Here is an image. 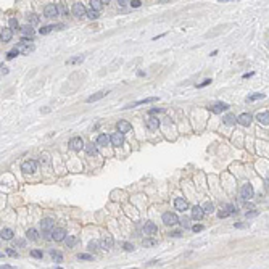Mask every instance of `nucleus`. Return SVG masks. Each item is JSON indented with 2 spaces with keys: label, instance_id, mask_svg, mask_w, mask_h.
Returning <instances> with one entry per match:
<instances>
[{
  "label": "nucleus",
  "instance_id": "f257e3e1",
  "mask_svg": "<svg viewBox=\"0 0 269 269\" xmlns=\"http://www.w3.org/2000/svg\"><path fill=\"white\" fill-rule=\"evenodd\" d=\"M15 50H16L18 53H24V55H27V53H31V52H34V45L31 43L27 39H21V42L18 43L16 47H15Z\"/></svg>",
  "mask_w": 269,
  "mask_h": 269
},
{
  "label": "nucleus",
  "instance_id": "f03ea898",
  "mask_svg": "<svg viewBox=\"0 0 269 269\" xmlns=\"http://www.w3.org/2000/svg\"><path fill=\"white\" fill-rule=\"evenodd\" d=\"M41 227H42V232H45V234H52L53 229H55V221L52 217H43L41 221Z\"/></svg>",
  "mask_w": 269,
  "mask_h": 269
},
{
  "label": "nucleus",
  "instance_id": "7ed1b4c3",
  "mask_svg": "<svg viewBox=\"0 0 269 269\" xmlns=\"http://www.w3.org/2000/svg\"><path fill=\"white\" fill-rule=\"evenodd\" d=\"M21 171L26 172V174H32V172L37 171V163H35L34 160H26V161H23Z\"/></svg>",
  "mask_w": 269,
  "mask_h": 269
},
{
  "label": "nucleus",
  "instance_id": "20e7f679",
  "mask_svg": "<svg viewBox=\"0 0 269 269\" xmlns=\"http://www.w3.org/2000/svg\"><path fill=\"white\" fill-rule=\"evenodd\" d=\"M253 195H255V190H253L251 184L242 185V189H240V198L242 200H250Z\"/></svg>",
  "mask_w": 269,
  "mask_h": 269
},
{
  "label": "nucleus",
  "instance_id": "39448f33",
  "mask_svg": "<svg viewBox=\"0 0 269 269\" xmlns=\"http://www.w3.org/2000/svg\"><path fill=\"white\" fill-rule=\"evenodd\" d=\"M163 223L166 224V226H176L177 223H179V217H177L176 213H164L163 214Z\"/></svg>",
  "mask_w": 269,
  "mask_h": 269
},
{
  "label": "nucleus",
  "instance_id": "423d86ee",
  "mask_svg": "<svg viewBox=\"0 0 269 269\" xmlns=\"http://www.w3.org/2000/svg\"><path fill=\"white\" fill-rule=\"evenodd\" d=\"M58 11H60V8L55 3H49L43 8V15H45V18H55V16H58Z\"/></svg>",
  "mask_w": 269,
  "mask_h": 269
},
{
  "label": "nucleus",
  "instance_id": "0eeeda50",
  "mask_svg": "<svg viewBox=\"0 0 269 269\" xmlns=\"http://www.w3.org/2000/svg\"><path fill=\"white\" fill-rule=\"evenodd\" d=\"M50 239L55 240V242H61V240L66 239V231H65V229H61V227L53 229V232L50 234Z\"/></svg>",
  "mask_w": 269,
  "mask_h": 269
},
{
  "label": "nucleus",
  "instance_id": "6e6552de",
  "mask_svg": "<svg viewBox=\"0 0 269 269\" xmlns=\"http://www.w3.org/2000/svg\"><path fill=\"white\" fill-rule=\"evenodd\" d=\"M73 15H74L76 18H82V16H85V15H87L85 7L82 5L81 2H76V3L73 5Z\"/></svg>",
  "mask_w": 269,
  "mask_h": 269
},
{
  "label": "nucleus",
  "instance_id": "1a4fd4ad",
  "mask_svg": "<svg viewBox=\"0 0 269 269\" xmlns=\"http://www.w3.org/2000/svg\"><path fill=\"white\" fill-rule=\"evenodd\" d=\"M69 148H71V150H76V152H79V150H82V148H85L84 140H82L81 137H73V139L69 140Z\"/></svg>",
  "mask_w": 269,
  "mask_h": 269
},
{
  "label": "nucleus",
  "instance_id": "9d476101",
  "mask_svg": "<svg viewBox=\"0 0 269 269\" xmlns=\"http://www.w3.org/2000/svg\"><path fill=\"white\" fill-rule=\"evenodd\" d=\"M113 237H110V235H106V237H103V239L100 240V248L102 250H105V251H110L113 248Z\"/></svg>",
  "mask_w": 269,
  "mask_h": 269
},
{
  "label": "nucleus",
  "instance_id": "9b49d317",
  "mask_svg": "<svg viewBox=\"0 0 269 269\" xmlns=\"http://www.w3.org/2000/svg\"><path fill=\"white\" fill-rule=\"evenodd\" d=\"M11 37H13V31L10 29V27H2V31H0V39H2L3 43L10 42Z\"/></svg>",
  "mask_w": 269,
  "mask_h": 269
},
{
  "label": "nucleus",
  "instance_id": "f8f14e48",
  "mask_svg": "<svg viewBox=\"0 0 269 269\" xmlns=\"http://www.w3.org/2000/svg\"><path fill=\"white\" fill-rule=\"evenodd\" d=\"M234 213H237V209H235L234 205H226L223 211H219V213H217V216H219V217H227V216L234 214Z\"/></svg>",
  "mask_w": 269,
  "mask_h": 269
},
{
  "label": "nucleus",
  "instance_id": "ddd939ff",
  "mask_svg": "<svg viewBox=\"0 0 269 269\" xmlns=\"http://www.w3.org/2000/svg\"><path fill=\"white\" fill-rule=\"evenodd\" d=\"M145 126H147V129H150V130H156L158 127H160V119H158V118L150 116L148 119L145 121Z\"/></svg>",
  "mask_w": 269,
  "mask_h": 269
},
{
  "label": "nucleus",
  "instance_id": "4468645a",
  "mask_svg": "<svg viewBox=\"0 0 269 269\" xmlns=\"http://www.w3.org/2000/svg\"><path fill=\"white\" fill-rule=\"evenodd\" d=\"M111 144L114 145V147H121V145L124 144V134L114 132L113 136H111Z\"/></svg>",
  "mask_w": 269,
  "mask_h": 269
},
{
  "label": "nucleus",
  "instance_id": "2eb2a0df",
  "mask_svg": "<svg viewBox=\"0 0 269 269\" xmlns=\"http://www.w3.org/2000/svg\"><path fill=\"white\" fill-rule=\"evenodd\" d=\"M251 114L250 113H242L240 114L239 118H237V122H239V124H242V126H250L251 124Z\"/></svg>",
  "mask_w": 269,
  "mask_h": 269
},
{
  "label": "nucleus",
  "instance_id": "dca6fc26",
  "mask_svg": "<svg viewBox=\"0 0 269 269\" xmlns=\"http://www.w3.org/2000/svg\"><path fill=\"white\" fill-rule=\"evenodd\" d=\"M174 206H176V209H179V211H185V209H189V201L184 200V198H176L174 200Z\"/></svg>",
  "mask_w": 269,
  "mask_h": 269
},
{
  "label": "nucleus",
  "instance_id": "f3484780",
  "mask_svg": "<svg viewBox=\"0 0 269 269\" xmlns=\"http://www.w3.org/2000/svg\"><path fill=\"white\" fill-rule=\"evenodd\" d=\"M106 94H110L108 90H100V92H97V94H94V95H90L89 98H87V103H94V102H98V100H102L103 97H106Z\"/></svg>",
  "mask_w": 269,
  "mask_h": 269
},
{
  "label": "nucleus",
  "instance_id": "a211bd4d",
  "mask_svg": "<svg viewBox=\"0 0 269 269\" xmlns=\"http://www.w3.org/2000/svg\"><path fill=\"white\" fill-rule=\"evenodd\" d=\"M132 129V126H130V122L129 121H119L118 122V132H121V134H126V132H129V130Z\"/></svg>",
  "mask_w": 269,
  "mask_h": 269
},
{
  "label": "nucleus",
  "instance_id": "6ab92c4d",
  "mask_svg": "<svg viewBox=\"0 0 269 269\" xmlns=\"http://www.w3.org/2000/svg\"><path fill=\"white\" fill-rule=\"evenodd\" d=\"M156 231H158V227L155 223H145V226H144L145 235H153V234H156Z\"/></svg>",
  "mask_w": 269,
  "mask_h": 269
},
{
  "label": "nucleus",
  "instance_id": "aec40b11",
  "mask_svg": "<svg viewBox=\"0 0 269 269\" xmlns=\"http://www.w3.org/2000/svg\"><path fill=\"white\" fill-rule=\"evenodd\" d=\"M227 108H229V105H227V103H216V105L209 106V110H211L213 113H216V114H219V113L226 111Z\"/></svg>",
  "mask_w": 269,
  "mask_h": 269
},
{
  "label": "nucleus",
  "instance_id": "412c9836",
  "mask_svg": "<svg viewBox=\"0 0 269 269\" xmlns=\"http://www.w3.org/2000/svg\"><path fill=\"white\" fill-rule=\"evenodd\" d=\"M110 142H111V137L106 136V134H100L98 139H97V145H100V147H106Z\"/></svg>",
  "mask_w": 269,
  "mask_h": 269
},
{
  "label": "nucleus",
  "instance_id": "4be33fe9",
  "mask_svg": "<svg viewBox=\"0 0 269 269\" xmlns=\"http://www.w3.org/2000/svg\"><path fill=\"white\" fill-rule=\"evenodd\" d=\"M256 119H258V122H259V124H264V126H268V124H269V111L258 113V114H256Z\"/></svg>",
  "mask_w": 269,
  "mask_h": 269
},
{
  "label": "nucleus",
  "instance_id": "5701e85b",
  "mask_svg": "<svg viewBox=\"0 0 269 269\" xmlns=\"http://www.w3.org/2000/svg\"><path fill=\"white\" fill-rule=\"evenodd\" d=\"M21 34H23V39H34V35H35V32H34V29L31 26H27V27H23L21 29Z\"/></svg>",
  "mask_w": 269,
  "mask_h": 269
},
{
  "label": "nucleus",
  "instance_id": "b1692460",
  "mask_svg": "<svg viewBox=\"0 0 269 269\" xmlns=\"http://www.w3.org/2000/svg\"><path fill=\"white\" fill-rule=\"evenodd\" d=\"M203 214H205V211H203V208H201V206H193L192 208V217H193V219L200 221L201 217H203Z\"/></svg>",
  "mask_w": 269,
  "mask_h": 269
},
{
  "label": "nucleus",
  "instance_id": "393cba45",
  "mask_svg": "<svg viewBox=\"0 0 269 269\" xmlns=\"http://www.w3.org/2000/svg\"><path fill=\"white\" fill-rule=\"evenodd\" d=\"M84 55H77V57H73V58H68V60H66V65H77V63H82L84 61Z\"/></svg>",
  "mask_w": 269,
  "mask_h": 269
},
{
  "label": "nucleus",
  "instance_id": "a878e982",
  "mask_svg": "<svg viewBox=\"0 0 269 269\" xmlns=\"http://www.w3.org/2000/svg\"><path fill=\"white\" fill-rule=\"evenodd\" d=\"M156 100H158L156 97H148V98H144V100H139V102H134V103H130L129 108H130V106H137V105H144V103H153V102H156Z\"/></svg>",
  "mask_w": 269,
  "mask_h": 269
},
{
  "label": "nucleus",
  "instance_id": "bb28decb",
  "mask_svg": "<svg viewBox=\"0 0 269 269\" xmlns=\"http://www.w3.org/2000/svg\"><path fill=\"white\" fill-rule=\"evenodd\" d=\"M0 235H2V239H3V240H11L15 234H13V231H11V229H8V227H3V229H2V234H0Z\"/></svg>",
  "mask_w": 269,
  "mask_h": 269
},
{
  "label": "nucleus",
  "instance_id": "cd10ccee",
  "mask_svg": "<svg viewBox=\"0 0 269 269\" xmlns=\"http://www.w3.org/2000/svg\"><path fill=\"white\" fill-rule=\"evenodd\" d=\"M26 237H27L29 240H34V242H37V240H39V232L35 231V229H27Z\"/></svg>",
  "mask_w": 269,
  "mask_h": 269
},
{
  "label": "nucleus",
  "instance_id": "c85d7f7f",
  "mask_svg": "<svg viewBox=\"0 0 269 269\" xmlns=\"http://www.w3.org/2000/svg\"><path fill=\"white\" fill-rule=\"evenodd\" d=\"M76 243H77V237L76 235H68L66 237V245H68V248L74 247Z\"/></svg>",
  "mask_w": 269,
  "mask_h": 269
},
{
  "label": "nucleus",
  "instance_id": "c756f323",
  "mask_svg": "<svg viewBox=\"0 0 269 269\" xmlns=\"http://www.w3.org/2000/svg\"><path fill=\"white\" fill-rule=\"evenodd\" d=\"M103 3H108V2H102V0H92V2H90V5H92V10L98 11V10L102 8V5H103Z\"/></svg>",
  "mask_w": 269,
  "mask_h": 269
},
{
  "label": "nucleus",
  "instance_id": "7c9ffc66",
  "mask_svg": "<svg viewBox=\"0 0 269 269\" xmlns=\"http://www.w3.org/2000/svg\"><path fill=\"white\" fill-rule=\"evenodd\" d=\"M26 21H27V24H29V26H35L39 23V18L35 16V15H29V16L26 18Z\"/></svg>",
  "mask_w": 269,
  "mask_h": 269
},
{
  "label": "nucleus",
  "instance_id": "2f4dec72",
  "mask_svg": "<svg viewBox=\"0 0 269 269\" xmlns=\"http://www.w3.org/2000/svg\"><path fill=\"white\" fill-rule=\"evenodd\" d=\"M8 24H10V29H11V31L19 29V23H18V19H16V18H10ZM19 31H21V29H19Z\"/></svg>",
  "mask_w": 269,
  "mask_h": 269
},
{
  "label": "nucleus",
  "instance_id": "473e14b6",
  "mask_svg": "<svg viewBox=\"0 0 269 269\" xmlns=\"http://www.w3.org/2000/svg\"><path fill=\"white\" fill-rule=\"evenodd\" d=\"M261 98H264V94H253V95L247 97V102H256V100H261Z\"/></svg>",
  "mask_w": 269,
  "mask_h": 269
},
{
  "label": "nucleus",
  "instance_id": "72a5a7b5",
  "mask_svg": "<svg viewBox=\"0 0 269 269\" xmlns=\"http://www.w3.org/2000/svg\"><path fill=\"white\" fill-rule=\"evenodd\" d=\"M85 152L89 153V155H97V147L94 144H89V145H85Z\"/></svg>",
  "mask_w": 269,
  "mask_h": 269
},
{
  "label": "nucleus",
  "instance_id": "f704fd0d",
  "mask_svg": "<svg viewBox=\"0 0 269 269\" xmlns=\"http://www.w3.org/2000/svg\"><path fill=\"white\" fill-rule=\"evenodd\" d=\"M235 116H232V114H226L224 116V122H226L227 126H232V124H235Z\"/></svg>",
  "mask_w": 269,
  "mask_h": 269
},
{
  "label": "nucleus",
  "instance_id": "c9c22d12",
  "mask_svg": "<svg viewBox=\"0 0 269 269\" xmlns=\"http://www.w3.org/2000/svg\"><path fill=\"white\" fill-rule=\"evenodd\" d=\"M50 256H52L53 261H57V263H60V261L63 259V255L60 251H50Z\"/></svg>",
  "mask_w": 269,
  "mask_h": 269
},
{
  "label": "nucleus",
  "instance_id": "e433bc0d",
  "mask_svg": "<svg viewBox=\"0 0 269 269\" xmlns=\"http://www.w3.org/2000/svg\"><path fill=\"white\" fill-rule=\"evenodd\" d=\"M203 211H205V213H209V214H211V213L214 211V206H213V203L206 201V203L203 205Z\"/></svg>",
  "mask_w": 269,
  "mask_h": 269
},
{
  "label": "nucleus",
  "instance_id": "4c0bfd02",
  "mask_svg": "<svg viewBox=\"0 0 269 269\" xmlns=\"http://www.w3.org/2000/svg\"><path fill=\"white\" fill-rule=\"evenodd\" d=\"M55 29V26H43L41 31H39V32H41L42 35H45V34H49V32H52V31Z\"/></svg>",
  "mask_w": 269,
  "mask_h": 269
},
{
  "label": "nucleus",
  "instance_id": "58836bf2",
  "mask_svg": "<svg viewBox=\"0 0 269 269\" xmlns=\"http://www.w3.org/2000/svg\"><path fill=\"white\" fill-rule=\"evenodd\" d=\"M87 16H89L90 19H97V18H98V11L90 10V11H87Z\"/></svg>",
  "mask_w": 269,
  "mask_h": 269
},
{
  "label": "nucleus",
  "instance_id": "ea45409f",
  "mask_svg": "<svg viewBox=\"0 0 269 269\" xmlns=\"http://www.w3.org/2000/svg\"><path fill=\"white\" fill-rule=\"evenodd\" d=\"M77 259H85V261H90V259H92V256H90V255H87V253H79V255H77Z\"/></svg>",
  "mask_w": 269,
  "mask_h": 269
},
{
  "label": "nucleus",
  "instance_id": "a19ab883",
  "mask_svg": "<svg viewBox=\"0 0 269 269\" xmlns=\"http://www.w3.org/2000/svg\"><path fill=\"white\" fill-rule=\"evenodd\" d=\"M41 163H43V164H49L50 163V158H49L47 153H43V155L41 156Z\"/></svg>",
  "mask_w": 269,
  "mask_h": 269
},
{
  "label": "nucleus",
  "instance_id": "79ce46f5",
  "mask_svg": "<svg viewBox=\"0 0 269 269\" xmlns=\"http://www.w3.org/2000/svg\"><path fill=\"white\" fill-rule=\"evenodd\" d=\"M31 256H34V258H42V251L41 250H32L31 251Z\"/></svg>",
  "mask_w": 269,
  "mask_h": 269
},
{
  "label": "nucleus",
  "instance_id": "37998d69",
  "mask_svg": "<svg viewBox=\"0 0 269 269\" xmlns=\"http://www.w3.org/2000/svg\"><path fill=\"white\" fill-rule=\"evenodd\" d=\"M208 84H211V79H205V81L201 82V84H198L197 87H198V89H201V87H205V85H208Z\"/></svg>",
  "mask_w": 269,
  "mask_h": 269
},
{
  "label": "nucleus",
  "instance_id": "c03bdc74",
  "mask_svg": "<svg viewBox=\"0 0 269 269\" xmlns=\"http://www.w3.org/2000/svg\"><path fill=\"white\" fill-rule=\"evenodd\" d=\"M140 0H132V2H130V7H134V8H139L140 7Z\"/></svg>",
  "mask_w": 269,
  "mask_h": 269
},
{
  "label": "nucleus",
  "instance_id": "a18cd8bd",
  "mask_svg": "<svg viewBox=\"0 0 269 269\" xmlns=\"http://www.w3.org/2000/svg\"><path fill=\"white\" fill-rule=\"evenodd\" d=\"M16 55H18V52L13 49V50H11V52H8V53H7V57H8L10 60H11V58H15V57H16Z\"/></svg>",
  "mask_w": 269,
  "mask_h": 269
},
{
  "label": "nucleus",
  "instance_id": "49530a36",
  "mask_svg": "<svg viewBox=\"0 0 269 269\" xmlns=\"http://www.w3.org/2000/svg\"><path fill=\"white\" fill-rule=\"evenodd\" d=\"M89 250H97V242H95V240L89 242Z\"/></svg>",
  "mask_w": 269,
  "mask_h": 269
},
{
  "label": "nucleus",
  "instance_id": "de8ad7c7",
  "mask_svg": "<svg viewBox=\"0 0 269 269\" xmlns=\"http://www.w3.org/2000/svg\"><path fill=\"white\" fill-rule=\"evenodd\" d=\"M142 243H144L145 247H150V245H155L156 242H155V240H144V242H142Z\"/></svg>",
  "mask_w": 269,
  "mask_h": 269
},
{
  "label": "nucleus",
  "instance_id": "09e8293b",
  "mask_svg": "<svg viewBox=\"0 0 269 269\" xmlns=\"http://www.w3.org/2000/svg\"><path fill=\"white\" fill-rule=\"evenodd\" d=\"M124 250H126V251H132V250H134V245H130V243H124Z\"/></svg>",
  "mask_w": 269,
  "mask_h": 269
},
{
  "label": "nucleus",
  "instance_id": "8fccbe9b",
  "mask_svg": "<svg viewBox=\"0 0 269 269\" xmlns=\"http://www.w3.org/2000/svg\"><path fill=\"white\" fill-rule=\"evenodd\" d=\"M24 243H26L24 240H18V242L15 243V248H16V247H24Z\"/></svg>",
  "mask_w": 269,
  "mask_h": 269
},
{
  "label": "nucleus",
  "instance_id": "3c124183",
  "mask_svg": "<svg viewBox=\"0 0 269 269\" xmlns=\"http://www.w3.org/2000/svg\"><path fill=\"white\" fill-rule=\"evenodd\" d=\"M181 224H182L184 227H189V219H187V217H184V219L181 221Z\"/></svg>",
  "mask_w": 269,
  "mask_h": 269
},
{
  "label": "nucleus",
  "instance_id": "603ef678",
  "mask_svg": "<svg viewBox=\"0 0 269 269\" xmlns=\"http://www.w3.org/2000/svg\"><path fill=\"white\" fill-rule=\"evenodd\" d=\"M192 229H193V232H200L201 229H203V226H193Z\"/></svg>",
  "mask_w": 269,
  "mask_h": 269
},
{
  "label": "nucleus",
  "instance_id": "864d4df0",
  "mask_svg": "<svg viewBox=\"0 0 269 269\" xmlns=\"http://www.w3.org/2000/svg\"><path fill=\"white\" fill-rule=\"evenodd\" d=\"M2 74H3V76H5V74H8V68H7V66H3V65H2Z\"/></svg>",
  "mask_w": 269,
  "mask_h": 269
},
{
  "label": "nucleus",
  "instance_id": "5fc2aeb1",
  "mask_svg": "<svg viewBox=\"0 0 269 269\" xmlns=\"http://www.w3.org/2000/svg\"><path fill=\"white\" fill-rule=\"evenodd\" d=\"M7 253H8V255H10V256H18V253H16V251H15V250H8V251H7Z\"/></svg>",
  "mask_w": 269,
  "mask_h": 269
},
{
  "label": "nucleus",
  "instance_id": "6e6d98bb",
  "mask_svg": "<svg viewBox=\"0 0 269 269\" xmlns=\"http://www.w3.org/2000/svg\"><path fill=\"white\" fill-rule=\"evenodd\" d=\"M256 214H258L256 211H250V213H247V217H251V216H256Z\"/></svg>",
  "mask_w": 269,
  "mask_h": 269
},
{
  "label": "nucleus",
  "instance_id": "4d7b16f0",
  "mask_svg": "<svg viewBox=\"0 0 269 269\" xmlns=\"http://www.w3.org/2000/svg\"><path fill=\"white\" fill-rule=\"evenodd\" d=\"M161 110H158V108H153V110H150V114H153V113H160Z\"/></svg>",
  "mask_w": 269,
  "mask_h": 269
},
{
  "label": "nucleus",
  "instance_id": "13d9d810",
  "mask_svg": "<svg viewBox=\"0 0 269 269\" xmlns=\"http://www.w3.org/2000/svg\"><path fill=\"white\" fill-rule=\"evenodd\" d=\"M171 235H172V237H181V232H172Z\"/></svg>",
  "mask_w": 269,
  "mask_h": 269
},
{
  "label": "nucleus",
  "instance_id": "bf43d9fd",
  "mask_svg": "<svg viewBox=\"0 0 269 269\" xmlns=\"http://www.w3.org/2000/svg\"><path fill=\"white\" fill-rule=\"evenodd\" d=\"M251 76H253V73H248V74H243V77H245V79H247V77H251Z\"/></svg>",
  "mask_w": 269,
  "mask_h": 269
},
{
  "label": "nucleus",
  "instance_id": "052dcab7",
  "mask_svg": "<svg viewBox=\"0 0 269 269\" xmlns=\"http://www.w3.org/2000/svg\"><path fill=\"white\" fill-rule=\"evenodd\" d=\"M0 269H11V268H10V266H2Z\"/></svg>",
  "mask_w": 269,
  "mask_h": 269
}]
</instances>
